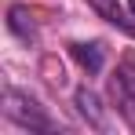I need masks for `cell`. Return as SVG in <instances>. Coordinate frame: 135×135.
<instances>
[{
	"mask_svg": "<svg viewBox=\"0 0 135 135\" xmlns=\"http://www.w3.org/2000/svg\"><path fill=\"white\" fill-rule=\"evenodd\" d=\"M4 117L15 120L26 132H59V124L47 117V110L33 95H26V91H18V88H4Z\"/></svg>",
	"mask_w": 135,
	"mask_h": 135,
	"instance_id": "cell-1",
	"label": "cell"
},
{
	"mask_svg": "<svg viewBox=\"0 0 135 135\" xmlns=\"http://www.w3.org/2000/svg\"><path fill=\"white\" fill-rule=\"evenodd\" d=\"M110 95L117 113L128 120V128H135V62L132 59H124L117 66V73L110 77Z\"/></svg>",
	"mask_w": 135,
	"mask_h": 135,
	"instance_id": "cell-2",
	"label": "cell"
},
{
	"mask_svg": "<svg viewBox=\"0 0 135 135\" xmlns=\"http://www.w3.org/2000/svg\"><path fill=\"white\" fill-rule=\"evenodd\" d=\"M88 7L99 15V18H106L110 26H117L120 33H128V37H135V15L120 4V0H88Z\"/></svg>",
	"mask_w": 135,
	"mask_h": 135,
	"instance_id": "cell-3",
	"label": "cell"
},
{
	"mask_svg": "<svg viewBox=\"0 0 135 135\" xmlns=\"http://www.w3.org/2000/svg\"><path fill=\"white\" fill-rule=\"evenodd\" d=\"M69 55H73L84 69H88L91 77H95V73H102V66H106V51H102V44H99V40H91V44L77 40V44H69Z\"/></svg>",
	"mask_w": 135,
	"mask_h": 135,
	"instance_id": "cell-4",
	"label": "cell"
},
{
	"mask_svg": "<svg viewBox=\"0 0 135 135\" xmlns=\"http://www.w3.org/2000/svg\"><path fill=\"white\" fill-rule=\"evenodd\" d=\"M7 29H11L22 44H33V40H37V22H33V15H29V7H22V4L7 7Z\"/></svg>",
	"mask_w": 135,
	"mask_h": 135,
	"instance_id": "cell-5",
	"label": "cell"
},
{
	"mask_svg": "<svg viewBox=\"0 0 135 135\" xmlns=\"http://www.w3.org/2000/svg\"><path fill=\"white\" fill-rule=\"evenodd\" d=\"M73 102H77V110H80V117L88 120L91 128H106V117H102V102H99V95L91 88H77V95H73Z\"/></svg>",
	"mask_w": 135,
	"mask_h": 135,
	"instance_id": "cell-6",
	"label": "cell"
},
{
	"mask_svg": "<svg viewBox=\"0 0 135 135\" xmlns=\"http://www.w3.org/2000/svg\"><path fill=\"white\" fill-rule=\"evenodd\" d=\"M128 11H132V15H135V0H128Z\"/></svg>",
	"mask_w": 135,
	"mask_h": 135,
	"instance_id": "cell-7",
	"label": "cell"
}]
</instances>
